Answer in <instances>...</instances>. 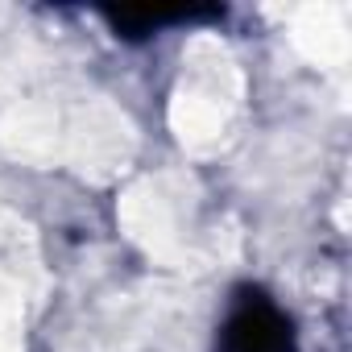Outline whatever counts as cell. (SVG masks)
Segmentation results:
<instances>
[{"label":"cell","instance_id":"cell-1","mask_svg":"<svg viewBox=\"0 0 352 352\" xmlns=\"http://www.w3.org/2000/svg\"><path fill=\"white\" fill-rule=\"evenodd\" d=\"M245 100V79L220 38H195L183 54V83L170 100V124L183 145L216 149Z\"/></svg>","mask_w":352,"mask_h":352},{"label":"cell","instance_id":"cell-2","mask_svg":"<svg viewBox=\"0 0 352 352\" xmlns=\"http://www.w3.org/2000/svg\"><path fill=\"white\" fill-rule=\"evenodd\" d=\"M290 38L319 67H344L348 50H352L348 13L340 5H302L290 21Z\"/></svg>","mask_w":352,"mask_h":352},{"label":"cell","instance_id":"cell-3","mask_svg":"<svg viewBox=\"0 0 352 352\" xmlns=\"http://www.w3.org/2000/svg\"><path fill=\"white\" fill-rule=\"evenodd\" d=\"M25 278L17 261H0V352H21L25 344Z\"/></svg>","mask_w":352,"mask_h":352}]
</instances>
